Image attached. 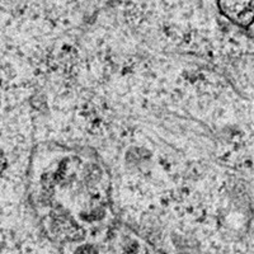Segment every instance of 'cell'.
<instances>
[{"label":"cell","mask_w":254,"mask_h":254,"mask_svg":"<svg viewBox=\"0 0 254 254\" xmlns=\"http://www.w3.org/2000/svg\"><path fill=\"white\" fill-rule=\"evenodd\" d=\"M0 254H55L44 240L28 234L0 230Z\"/></svg>","instance_id":"cell-1"},{"label":"cell","mask_w":254,"mask_h":254,"mask_svg":"<svg viewBox=\"0 0 254 254\" xmlns=\"http://www.w3.org/2000/svg\"><path fill=\"white\" fill-rule=\"evenodd\" d=\"M221 12L238 26H254V0H217Z\"/></svg>","instance_id":"cell-2"},{"label":"cell","mask_w":254,"mask_h":254,"mask_svg":"<svg viewBox=\"0 0 254 254\" xmlns=\"http://www.w3.org/2000/svg\"><path fill=\"white\" fill-rule=\"evenodd\" d=\"M76 254H95V252L93 251L90 247H85V248H80L78 252H76Z\"/></svg>","instance_id":"cell-3"}]
</instances>
